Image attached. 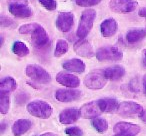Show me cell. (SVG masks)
<instances>
[{
  "label": "cell",
  "mask_w": 146,
  "mask_h": 136,
  "mask_svg": "<svg viewBox=\"0 0 146 136\" xmlns=\"http://www.w3.org/2000/svg\"><path fill=\"white\" fill-rule=\"evenodd\" d=\"M96 18V11L94 9H85L82 12L81 18L79 21L76 35L78 38L84 39L90 32V30L93 27V23Z\"/></svg>",
  "instance_id": "obj_1"
},
{
  "label": "cell",
  "mask_w": 146,
  "mask_h": 136,
  "mask_svg": "<svg viewBox=\"0 0 146 136\" xmlns=\"http://www.w3.org/2000/svg\"><path fill=\"white\" fill-rule=\"evenodd\" d=\"M27 111L34 117L46 119L51 116L53 109L51 105L43 100H34L27 104Z\"/></svg>",
  "instance_id": "obj_2"
},
{
  "label": "cell",
  "mask_w": 146,
  "mask_h": 136,
  "mask_svg": "<svg viewBox=\"0 0 146 136\" xmlns=\"http://www.w3.org/2000/svg\"><path fill=\"white\" fill-rule=\"evenodd\" d=\"M8 10L13 16L18 18H29L32 15L28 0H8Z\"/></svg>",
  "instance_id": "obj_3"
},
{
  "label": "cell",
  "mask_w": 146,
  "mask_h": 136,
  "mask_svg": "<svg viewBox=\"0 0 146 136\" xmlns=\"http://www.w3.org/2000/svg\"><path fill=\"white\" fill-rule=\"evenodd\" d=\"M107 80L108 79L104 74V70H94L85 76L84 84L89 89L98 90L106 85Z\"/></svg>",
  "instance_id": "obj_4"
},
{
  "label": "cell",
  "mask_w": 146,
  "mask_h": 136,
  "mask_svg": "<svg viewBox=\"0 0 146 136\" xmlns=\"http://www.w3.org/2000/svg\"><path fill=\"white\" fill-rule=\"evenodd\" d=\"M26 75L33 81L40 84H47L51 81V76L43 67L36 64H29L26 67Z\"/></svg>",
  "instance_id": "obj_5"
},
{
  "label": "cell",
  "mask_w": 146,
  "mask_h": 136,
  "mask_svg": "<svg viewBox=\"0 0 146 136\" xmlns=\"http://www.w3.org/2000/svg\"><path fill=\"white\" fill-rule=\"evenodd\" d=\"M96 58L99 61H120L123 58V53L115 46L101 47L96 52Z\"/></svg>",
  "instance_id": "obj_6"
},
{
  "label": "cell",
  "mask_w": 146,
  "mask_h": 136,
  "mask_svg": "<svg viewBox=\"0 0 146 136\" xmlns=\"http://www.w3.org/2000/svg\"><path fill=\"white\" fill-rule=\"evenodd\" d=\"M144 109L140 104L133 101H123L119 104L117 112L124 117H132V116H141Z\"/></svg>",
  "instance_id": "obj_7"
},
{
  "label": "cell",
  "mask_w": 146,
  "mask_h": 136,
  "mask_svg": "<svg viewBox=\"0 0 146 136\" xmlns=\"http://www.w3.org/2000/svg\"><path fill=\"white\" fill-rule=\"evenodd\" d=\"M109 7L115 13H130L138 7L135 0H110Z\"/></svg>",
  "instance_id": "obj_8"
},
{
  "label": "cell",
  "mask_w": 146,
  "mask_h": 136,
  "mask_svg": "<svg viewBox=\"0 0 146 136\" xmlns=\"http://www.w3.org/2000/svg\"><path fill=\"white\" fill-rule=\"evenodd\" d=\"M140 130H141V128L137 124L123 121L116 123L113 127L114 133L119 136H135L139 134Z\"/></svg>",
  "instance_id": "obj_9"
},
{
  "label": "cell",
  "mask_w": 146,
  "mask_h": 136,
  "mask_svg": "<svg viewBox=\"0 0 146 136\" xmlns=\"http://www.w3.org/2000/svg\"><path fill=\"white\" fill-rule=\"evenodd\" d=\"M80 111V117L84 119H90V118H96L102 113V110L100 108V105L97 101H91L88 103L84 104L79 109Z\"/></svg>",
  "instance_id": "obj_10"
},
{
  "label": "cell",
  "mask_w": 146,
  "mask_h": 136,
  "mask_svg": "<svg viewBox=\"0 0 146 136\" xmlns=\"http://www.w3.org/2000/svg\"><path fill=\"white\" fill-rule=\"evenodd\" d=\"M74 23V15L71 12H60L56 19V26L62 32L71 30Z\"/></svg>",
  "instance_id": "obj_11"
},
{
  "label": "cell",
  "mask_w": 146,
  "mask_h": 136,
  "mask_svg": "<svg viewBox=\"0 0 146 136\" xmlns=\"http://www.w3.org/2000/svg\"><path fill=\"white\" fill-rule=\"evenodd\" d=\"M81 91L76 89H59L55 92V98L60 102H72L81 97Z\"/></svg>",
  "instance_id": "obj_12"
},
{
  "label": "cell",
  "mask_w": 146,
  "mask_h": 136,
  "mask_svg": "<svg viewBox=\"0 0 146 136\" xmlns=\"http://www.w3.org/2000/svg\"><path fill=\"white\" fill-rule=\"evenodd\" d=\"M56 81L68 88H77L80 85V80L77 76L66 72H59L56 75Z\"/></svg>",
  "instance_id": "obj_13"
},
{
  "label": "cell",
  "mask_w": 146,
  "mask_h": 136,
  "mask_svg": "<svg viewBox=\"0 0 146 136\" xmlns=\"http://www.w3.org/2000/svg\"><path fill=\"white\" fill-rule=\"evenodd\" d=\"M74 51L77 55L85 58H91L94 56V51L91 44L85 39H80L74 44Z\"/></svg>",
  "instance_id": "obj_14"
},
{
  "label": "cell",
  "mask_w": 146,
  "mask_h": 136,
  "mask_svg": "<svg viewBox=\"0 0 146 136\" xmlns=\"http://www.w3.org/2000/svg\"><path fill=\"white\" fill-rule=\"evenodd\" d=\"M31 40L35 47L37 48H43L45 47L49 42V37L47 35V32L42 26H39L34 32L32 33Z\"/></svg>",
  "instance_id": "obj_15"
},
{
  "label": "cell",
  "mask_w": 146,
  "mask_h": 136,
  "mask_svg": "<svg viewBox=\"0 0 146 136\" xmlns=\"http://www.w3.org/2000/svg\"><path fill=\"white\" fill-rule=\"evenodd\" d=\"M80 117L79 109L76 108H67L59 114V121L62 124H72L78 120Z\"/></svg>",
  "instance_id": "obj_16"
},
{
  "label": "cell",
  "mask_w": 146,
  "mask_h": 136,
  "mask_svg": "<svg viewBox=\"0 0 146 136\" xmlns=\"http://www.w3.org/2000/svg\"><path fill=\"white\" fill-rule=\"evenodd\" d=\"M118 25L115 19L107 18L104 21H102L100 25V31H101L102 36L104 37H111L117 32Z\"/></svg>",
  "instance_id": "obj_17"
},
{
  "label": "cell",
  "mask_w": 146,
  "mask_h": 136,
  "mask_svg": "<svg viewBox=\"0 0 146 136\" xmlns=\"http://www.w3.org/2000/svg\"><path fill=\"white\" fill-rule=\"evenodd\" d=\"M62 67L67 71L76 72V73H83L85 71V63L77 58L64 61L62 63Z\"/></svg>",
  "instance_id": "obj_18"
},
{
  "label": "cell",
  "mask_w": 146,
  "mask_h": 136,
  "mask_svg": "<svg viewBox=\"0 0 146 136\" xmlns=\"http://www.w3.org/2000/svg\"><path fill=\"white\" fill-rule=\"evenodd\" d=\"M106 78L112 81L119 80L125 75V68L121 65H114L112 67H108L104 70Z\"/></svg>",
  "instance_id": "obj_19"
},
{
  "label": "cell",
  "mask_w": 146,
  "mask_h": 136,
  "mask_svg": "<svg viewBox=\"0 0 146 136\" xmlns=\"http://www.w3.org/2000/svg\"><path fill=\"white\" fill-rule=\"evenodd\" d=\"M32 126L30 120L28 119H18L13 123L12 125V133L15 136H21L23 134H25Z\"/></svg>",
  "instance_id": "obj_20"
},
{
  "label": "cell",
  "mask_w": 146,
  "mask_h": 136,
  "mask_svg": "<svg viewBox=\"0 0 146 136\" xmlns=\"http://www.w3.org/2000/svg\"><path fill=\"white\" fill-rule=\"evenodd\" d=\"M98 103L100 105L102 112H107V113H112L118 110L119 104L118 101L114 98H103V99L98 100Z\"/></svg>",
  "instance_id": "obj_21"
},
{
  "label": "cell",
  "mask_w": 146,
  "mask_h": 136,
  "mask_svg": "<svg viewBox=\"0 0 146 136\" xmlns=\"http://www.w3.org/2000/svg\"><path fill=\"white\" fill-rule=\"evenodd\" d=\"M146 36V29L143 28H134L131 29L126 34V40L129 43H136L142 40Z\"/></svg>",
  "instance_id": "obj_22"
},
{
  "label": "cell",
  "mask_w": 146,
  "mask_h": 136,
  "mask_svg": "<svg viewBox=\"0 0 146 136\" xmlns=\"http://www.w3.org/2000/svg\"><path fill=\"white\" fill-rule=\"evenodd\" d=\"M17 88V83L14 78L5 77L0 81V93H10Z\"/></svg>",
  "instance_id": "obj_23"
},
{
  "label": "cell",
  "mask_w": 146,
  "mask_h": 136,
  "mask_svg": "<svg viewBox=\"0 0 146 136\" xmlns=\"http://www.w3.org/2000/svg\"><path fill=\"white\" fill-rule=\"evenodd\" d=\"M12 51L14 54H16L19 57H24L29 54V48L25 43L21 42V41H15L13 43Z\"/></svg>",
  "instance_id": "obj_24"
},
{
  "label": "cell",
  "mask_w": 146,
  "mask_h": 136,
  "mask_svg": "<svg viewBox=\"0 0 146 136\" xmlns=\"http://www.w3.org/2000/svg\"><path fill=\"white\" fill-rule=\"evenodd\" d=\"M69 45L66 40L64 39H59L56 43V47L54 50V56L55 57H61L68 51Z\"/></svg>",
  "instance_id": "obj_25"
},
{
  "label": "cell",
  "mask_w": 146,
  "mask_h": 136,
  "mask_svg": "<svg viewBox=\"0 0 146 136\" xmlns=\"http://www.w3.org/2000/svg\"><path fill=\"white\" fill-rule=\"evenodd\" d=\"M91 124L93 126V128L98 132H105L108 129V122L106 119L103 118H93L91 121Z\"/></svg>",
  "instance_id": "obj_26"
},
{
  "label": "cell",
  "mask_w": 146,
  "mask_h": 136,
  "mask_svg": "<svg viewBox=\"0 0 146 136\" xmlns=\"http://www.w3.org/2000/svg\"><path fill=\"white\" fill-rule=\"evenodd\" d=\"M9 107H10V98H9V94L0 93V112L2 114L8 113Z\"/></svg>",
  "instance_id": "obj_27"
},
{
  "label": "cell",
  "mask_w": 146,
  "mask_h": 136,
  "mask_svg": "<svg viewBox=\"0 0 146 136\" xmlns=\"http://www.w3.org/2000/svg\"><path fill=\"white\" fill-rule=\"evenodd\" d=\"M39 26H40V24L35 23V22L28 23V24H23L19 27L18 31H19V33H21V34H29V33L32 34V33L34 32V31L36 30Z\"/></svg>",
  "instance_id": "obj_28"
},
{
  "label": "cell",
  "mask_w": 146,
  "mask_h": 136,
  "mask_svg": "<svg viewBox=\"0 0 146 136\" xmlns=\"http://www.w3.org/2000/svg\"><path fill=\"white\" fill-rule=\"evenodd\" d=\"M39 3L49 11H53L57 8V2L55 0H38Z\"/></svg>",
  "instance_id": "obj_29"
},
{
  "label": "cell",
  "mask_w": 146,
  "mask_h": 136,
  "mask_svg": "<svg viewBox=\"0 0 146 136\" xmlns=\"http://www.w3.org/2000/svg\"><path fill=\"white\" fill-rule=\"evenodd\" d=\"M102 0H75L76 4L81 7H91L99 4Z\"/></svg>",
  "instance_id": "obj_30"
},
{
  "label": "cell",
  "mask_w": 146,
  "mask_h": 136,
  "mask_svg": "<svg viewBox=\"0 0 146 136\" xmlns=\"http://www.w3.org/2000/svg\"><path fill=\"white\" fill-rule=\"evenodd\" d=\"M65 133L68 136H82L83 135V131H82L79 127H75V126L66 128V129H65Z\"/></svg>",
  "instance_id": "obj_31"
},
{
  "label": "cell",
  "mask_w": 146,
  "mask_h": 136,
  "mask_svg": "<svg viewBox=\"0 0 146 136\" xmlns=\"http://www.w3.org/2000/svg\"><path fill=\"white\" fill-rule=\"evenodd\" d=\"M15 22L12 19L8 18V17L2 15L1 16V26L2 27H14Z\"/></svg>",
  "instance_id": "obj_32"
},
{
  "label": "cell",
  "mask_w": 146,
  "mask_h": 136,
  "mask_svg": "<svg viewBox=\"0 0 146 136\" xmlns=\"http://www.w3.org/2000/svg\"><path fill=\"white\" fill-rule=\"evenodd\" d=\"M138 15L141 16V17H144V18H146V7L140 9V10L138 11Z\"/></svg>",
  "instance_id": "obj_33"
},
{
  "label": "cell",
  "mask_w": 146,
  "mask_h": 136,
  "mask_svg": "<svg viewBox=\"0 0 146 136\" xmlns=\"http://www.w3.org/2000/svg\"><path fill=\"white\" fill-rule=\"evenodd\" d=\"M143 91H144V95L146 96V74L143 77Z\"/></svg>",
  "instance_id": "obj_34"
},
{
  "label": "cell",
  "mask_w": 146,
  "mask_h": 136,
  "mask_svg": "<svg viewBox=\"0 0 146 136\" xmlns=\"http://www.w3.org/2000/svg\"><path fill=\"white\" fill-rule=\"evenodd\" d=\"M142 55H143V65L146 67V49L142 51Z\"/></svg>",
  "instance_id": "obj_35"
},
{
  "label": "cell",
  "mask_w": 146,
  "mask_h": 136,
  "mask_svg": "<svg viewBox=\"0 0 146 136\" xmlns=\"http://www.w3.org/2000/svg\"><path fill=\"white\" fill-rule=\"evenodd\" d=\"M140 118H141V120L144 122V123H146V110H144L143 113H142V115L140 116Z\"/></svg>",
  "instance_id": "obj_36"
},
{
  "label": "cell",
  "mask_w": 146,
  "mask_h": 136,
  "mask_svg": "<svg viewBox=\"0 0 146 136\" xmlns=\"http://www.w3.org/2000/svg\"><path fill=\"white\" fill-rule=\"evenodd\" d=\"M40 136H56V135L54 133H52V132H46V133L41 134Z\"/></svg>",
  "instance_id": "obj_37"
},
{
  "label": "cell",
  "mask_w": 146,
  "mask_h": 136,
  "mask_svg": "<svg viewBox=\"0 0 146 136\" xmlns=\"http://www.w3.org/2000/svg\"><path fill=\"white\" fill-rule=\"evenodd\" d=\"M5 126H6V125H5V123H2V124H1V131H0V132H1V134H2V133H4Z\"/></svg>",
  "instance_id": "obj_38"
},
{
  "label": "cell",
  "mask_w": 146,
  "mask_h": 136,
  "mask_svg": "<svg viewBox=\"0 0 146 136\" xmlns=\"http://www.w3.org/2000/svg\"><path fill=\"white\" fill-rule=\"evenodd\" d=\"M114 136H119V135H114Z\"/></svg>",
  "instance_id": "obj_39"
}]
</instances>
